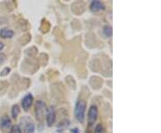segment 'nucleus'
<instances>
[{
	"label": "nucleus",
	"mask_w": 161,
	"mask_h": 133,
	"mask_svg": "<svg viewBox=\"0 0 161 133\" xmlns=\"http://www.w3.org/2000/svg\"><path fill=\"white\" fill-rule=\"evenodd\" d=\"M85 112H86V102L83 100H78L74 107V116L79 123H84Z\"/></svg>",
	"instance_id": "f257e3e1"
},
{
	"label": "nucleus",
	"mask_w": 161,
	"mask_h": 133,
	"mask_svg": "<svg viewBox=\"0 0 161 133\" xmlns=\"http://www.w3.org/2000/svg\"><path fill=\"white\" fill-rule=\"evenodd\" d=\"M20 126L24 133L35 132V123L30 117H22L20 120Z\"/></svg>",
	"instance_id": "f03ea898"
},
{
	"label": "nucleus",
	"mask_w": 161,
	"mask_h": 133,
	"mask_svg": "<svg viewBox=\"0 0 161 133\" xmlns=\"http://www.w3.org/2000/svg\"><path fill=\"white\" fill-rule=\"evenodd\" d=\"M46 111H47V108H46L45 102L41 100L37 101L35 103V116L40 123H42L44 121Z\"/></svg>",
	"instance_id": "7ed1b4c3"
},
{
	"label": "nucleus",
	"mask_w": 161,
	"mask_h": 133,
	"mask_svg": "<svg viewBox=\"0 0 161 133\" xmlns=\"http://www.w3.org/2000/svg\"><path fill=\"white\" fill-rule=\"evenodd\" d=\"M98 119V108L96 105H91L88 113V122L90 126H92Z\"/></svg>",
	"instance_id": "20e7f679"
},
{
	"label": "nucleus",
	"mask_w": 161,
	"mask_h": 133,
	"mask_svg": "<svg viewBox=\"0 0 161 133\" xmlns=\"http://www.w3.org/2000/svg\"><path fill=\"white\" fill-rule=\"evenodd\" d=\"M46 121L49 127H51L56 122V113L53 106H49L46 111Z\"/></svg>",
	"instance_id": "39448f33"
},
{
	"label": "nucleus",
	"mask_w": 161,
	"mask_h": 133,
	"mask_svg": "<svg viewBox=\"0 0 161 133\" xmlns=\"http://www.w3.org/2000/svg\"><path fill=\"white\" fill-rule=\"evenodd\" d=\"M11 120L9 116L7 115H4L1 120H0V129L1 131H3L4 132H8L9 130H11Z\"/></svg>",
	"instance_id": "423d86ee"
},
{
	"label": "nucleus",
	"mask_w": 161,
	"mask_h": 133,
	"mask_svg": "<svg viewBox=\"0 0 161 133\" xmlns=\"http://www.w3.org/2000/svg\"><path fill=\"white\" fill-rule=\"evenodd\" d=\"M33 102V96L31 94H27L22 100V107L25 112H28Z\"/></svg>",
	"instance_id": "0eeeda50"
},
{
	"label": "nucleus",
	"mask_w": 161,
	"mask_h": 133,
	"mask_svg": "<svg viewBox=\"0 0 161 133\" xmlns=\"http://www.w3.org/2000/svg\"><path fill=\"white\" fill-rule=\"evenodd\" d=\"M103 9H104V4L101 1L96 0V1L91 2V6H90V10L92 13H98V12L103 10Z\"/></svg>",
	"instance_id": "6e6552de"
},
{
	"label": "nucleus",
	"mask_w": 161,
	"mask_h": 133,
	"mask_svg": "<svg viewBox=\"0 0 161 133\" xmlns=\"http://www.w3.org/2000/svg\"><path fill=\"white\" fill-rule=\"evenodd\" d=\"M14 34V31L9 28H3L0 30V37L3 39H11L13 38Z\"/></svg>",
	"instance_id": "1a4fd4ad"
},
{
	"label": "nucleus",
	"mask_w": 161,
	"mask_h": 133,
	"mask_svg": "<svg viewBox=\"0 0 161 133\" xmlns=\"http://www.w3.org/2000/svg\"><path fill=\"white\" fill-rule=\"evenodd\" d=\"M19 113H20V107H19V105H18V104H14V105H13L12 110H11V115H12V118L15 120V119L18 117Z\"/></svg>",
	"instance_id": "9d476101"
},
{
	"label": "nucleus",
	"mask_w": 161,
	"mask_h": 133,
	"mask_svg": "<svg viewBox=\"0 0 161 133\" xmlns=\"http://www.w3.org/2000/svg\"><path fill=\"white\" fill-rule=\"evenodd\" d=\"M103 33L104 35L107 37V38H110L112 37V34H113V30H112V27L110 25H105L103 27Z\"/></svg>",
	"instance_id": "9b49d317"
},
{
	"label": "nucleus",
	"mask_w": 161,
	"mask_h": 133,
	"mask_svg": "<svg viewBox=\"0 0 161 133\" xmlns=\"http://www.w3.org/2000/svg\"><path fill=\"white\" fill-rule=\"evenodd\" d=\"M10 133H22V130H21L20 126L18 125H14L11 127Z\"/></svg>",
	"instance_id": "f8f14e48"
},
{
	"label": "nucleus",
	"mask_w": 161,
	"mask_h": 133,
	"mask_svg": "<svg viewBox=\"0 0 161 133\" xmlns=\"http://www.w3.org/2000/svg\"><path fill=\"white\" fill-rule=\"evenodd\" d=\"M94 133H104V128H103L102 124L99 123L96 125V127L94 129Z\"/></svg>",
	"instance_id": "ddd939ff"
},
{
	"label": "nucleus",
	"mask_w": 161,
	"mask_h": 133,
	"mask_svg": "<svg viewBox=\"0 0 161 133\" xmlns=\"http://www.w3.org/2000/svg\"><path fill=\"white\" fill-rule=\"evenodd\" d=\"M11 72V69L10 68H8V67H6V68H5V69H3L1 72H0V77H6L9 73Z\"/></svg>",
	"instance_id": "4468645a"
},
{
	"label": "nucleus",
	"mask_w": 161,
	"mask_h": 133,
	"mask_svg": "<svg viewBox=\"0 0 161 133\" xmlns=\"http://www.w3.org/2000/svg\"><path fill=\"white\" fill-rule=\"evenodd\" d=\"M6 60V56L4 53H0V65L4 64Z\"/></svg>",
	"instance_id": "2eb2a0df"
},
{
	"label": "nucleus",
	"mask_w": 161,
	"mask_h": 133,
	"mask_svg": "<svg viewBox=\"0 0 161 133\" xmlns=\"http://www.w3.org/2000/svg\"><path fill=\"white\" fill-rule=\"evenodd\" d=\"M72 133H79V130H78V128H75V129L72 130Z\"/></svg>",
	"instance_id": "dca6fc26"
},
{
	"label": "nucleus",
	"mask_w": 161,
	"mask_h": 133,
	"mask_svg": "<svg viewBox=\"0 0 161 133\" xmlns=\"http://www.w3.org/2000/svg\"><path fill=\"white\" fill-rule=\"evenodd\" d=\"M4 47H5V44L3 42H0V51H2L4 49Z\"/></svg>",
	"instance_id": "f3484780"
}]
</instances>
